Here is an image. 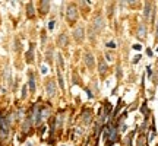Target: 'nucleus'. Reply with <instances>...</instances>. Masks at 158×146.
<instances>
[{
	"label": "nucleus",
	"instance_id": "f257e3e1",
	"mask_svg": "<svg viewBox=\"0 0 158 146\" xmlns=\"http://www.w3.org/2000/svg\"><path fill=\"white\" fill-rule=\"evenodd\" d=\"M104 25H105V22H104V19H103V16H101V15H95V16H94L92 25H91V26L94 28V31H95V32L103 31V29H104Z\"/></svg>",
	"mask_w": 158,
	"mask_h": 146
},
{
	"label": "nucleus",
	"instance_id": "f03ea898",
	"mask_svg": "<svg viewBox=\"0 0 158 146\" xmlns=\"http://www.w3.org/2000/svg\"><path fill=\"white\" fill-rule=\"evenodd\" d=\"M76 18H78V7H76L75 3H70L67 6V10H66V19L69 22H73Z\"/></svg>",
	"mask_w": 158,
	"mask_h": 146
},
{
	"label": "nucleus",
	"instance_id": "7ed1b4c3",
	"mask_svg": "<svg viewBox=\"0 0 158 146\" xmlns=\"http://www.w3.org/2000/svg\"><path fill=\"white\" fill-rule=\"evenodd\" d=\"M83 61H85V66H87L88 69H94V66H95V57H94V54L91 51H87L83 54Z\"/></svg>",
	"mask_w": 158,
	"mask_h": 146
},
{
	"label": "nucleus",
	"instance_id": "20e7f679",
	"mask_svg": "<svg viewBox=\"0 0 158 146\" xmlns=\"http://www.w3.org/2000/svg\"><path fill=\"white\" fill-rule=\"evenodd\" d=\"M73 38H75L78 42H81V41L85 38V29H83V26H76V28L73 29Z\"/></svg>",
	"mask_w": 158,
	"mask_h": 146
},
{
	"label": "nucleus",
	"instance_id": "39448f33",
	"mask_svg": "<svg viewBox=\"0 0 158 146\" xmlns=\"http://www.w3.org/2000/svg\"><path fill=\"white\" fill-rule=\"evenodd\" d=\"M82 121H83V124H91V121H92V111L89 110V108H85V110L82 111Z\"/></svg>",
	"mask_w": 158,
	"mask_h": 146
},
{
	"label": "nucleus",
	"instance_id": "423d86ee",
	"mask_svg": "<svg viewBox=\"0 0 158 146\" xmlns=\"http://www.w3.org/2000/svg\"><path fill=\"white\" fill-rule=\"evenodd\" d=\"M136 35H138V40L139 41H145V38H146V25L145 23H140L139 26H138Z\"/></svg>",
	"mask_w": 158,
	"mask_h": 146
},
{
	"label": "nucleus",
	"instance_id": "0eeeda50",
	"mask_svg": "<svg viewBox=\"0 0 158 146\" xmlns=\"http://www.w3.org/2000/svg\"><path fill=\"white\" fill-rule=\"evenodd\" d=\"M98 72H99V76L101 77H104L105 75H107V72H108V66H107V61L105 60H99V63H98Z\"/></svg>",
	"mask_w": 158,
	"mask_h": 146
},
{
	"label": "nucleus",
	"instance_id": "6e6552de",
	"mask_svg": "<svg viewBox=\"0 0 158 146\" xmlns=\"http://www.w3.org/2000/svg\"><path fill=\"white\" fill-rule=\"evenodd\" d=\"M46 89H47V93L50 95V96H54L56 95V82L54 80H48L47 82V85H46Z\"/></svg>",
	"mask_w": 158,
	"mask_h": 146
},
{
	"label": "nucleus",
	"instance_id": "1a4fd4ad",
	"mask_svg": "<svg viewBox=\"0 0 158 146\" xmlns=\"http://www.w3.org/2000/svg\"><path fill=\"white\" fill-rule=\"evenodd\" d=\"M151 13H152V3L151 2H145V7H143V18L146 21L151 19Z\"/></svg>",
	"mask_w": 158,
	"mask_h": 146
},
{
	"label": "nucleus",
	"instance_id": "9d476101",
	"mask_svg": "<svg viewBox=\"0 0 158 146\" xmlns=\"http://www.w3.org/2000/svg\"><path fill=\"white\" fill-rule=\"evenodd\" d=\"M25 58H26V63H32L34 61V44L32 42L29 44V50L25 54Z\"/></svg>",
	"mask_w": 158,
	"mask_h": 146
},
{
	"label": "nucleus",
	"instance_id": "9b49d317",
	"mask_svg": "<svg viewBox=\"0 0 158 146\" xmlns=\"http://www.w3.org/2000/svg\"><path fill=\"white\" fill-rule=\"evenodd\" d=\"M48 9H50V2H41L40 3V12L41 15H47L48 13Z\"/></svg>",
	"mask_w": 158,
	"mask_h": 146
},
{
	"label": "nucleus",
	"instance_id": "f8f14e48",
	"mask_svg": "<svg viewBox=\"0 0 158 146\" xmlns=\"http://www.w3.org/2000/svg\"><path fill=\"white\" fill-rule=\"evenodd\" d=\"M29 91L31 93L35 92V76H34V72H29Z\"/></svg>",
	"mask_w": 158,
	"mask_h": 146
},
{
	"label": "nucleus",
	"instance_id": "ddd939ff",
	"mask_svg": "<svg viewBox=\"0 0 158 146\" xmlns=\"http://www.w3.org/2000/svg\"><path fill=\"white\" fill-rule=\"evenodd\" d=\"M57 42H59V45H60V47H66V45H67V35H66V34H60Z\"/></svg>",
	"mask_w": 158,
	"mask_h": 146
},
{
	"label": "nucleus",
	"instance_id": "4468645a",
	"mask_svg": "<svg viewBox=\"0 0 158 146\" xmlns=\"http://www.w3.org/2000/svg\"><path fill=\"white\" fill-rule=\"evenodd\" d=\"M34 15H35V12H34V5L29 2L28 5H26V16H28V18H34Z\"/></svg>",
	"mask_w": 158,
	"mask_h": 146
},
{
	"label": "nucleus",
	"instance_id": "2eb2a0df",
	"mask_svg": "<svg viewBox=\"0 0 158 146\" xmlns=\"http://www.w3.org/2000/svg\"><path fill=\"white\" fill-rule=\"evenodd\" d=\"M56 56H57V63H59V67H60V69H63V67H64V61H63V57H62V54H60V53H57Z\"/></svg>",
	"mask_w": 158,
	"mask_h": 146
},
{
	"label": "nucleus",
	"instance_id": "dca6fc26",
	"mask_svg": "<svg viewBox=\"0 0 158 146\" xmlns=\"http://www.w3.org/2000/svg\"><path fill=\"white\" fill-rule=\"evenodd\" d=\"M57 79H59V86L62 88V89H64V80H63V76H62L60 72H57Z\"/></svg>",
	"mask_w": 158,
	"mask_h": 146
},
{
	"label": "nucleus",
	"instance_id": "f3484780",
	"mask_svg": "<svg viewBox=\"0 0 158 146\" xmlns=\"http://www.w3.org/2000/svg\"><path fill=\"white\" fill-rule=\"evenodd\" d=\"M143 143H145V136L142 134V136H139V139L136 142V146H143Z\"/></svg>",
	"mask_w": 158,
	"mask_h": 146
},
{
	"label": "nucleus",
	"instance_id": "a211bd4d",
	"mask_svg": "<svg viewBox=\"0 0 158 146\" xmlns=\"http://www.w3.org/2000/svg\"><path fill=\"white\" fill-rule=\"evenodd\" d=\"M105 58H107V61H113L114 57H113V54L110 51H105Z\"/></svg>",
	"mask_w": 158,
	"mask_h": 146
},
{
	"label": "nucleus",
	"instance_id": "6ab92c4d",
	"mask_svg": "<svg viewBox=\"0 0 158 146\" xmlns=\"http://www.w3.org/2000/svg\"><path fill=\"white\" fill-rule=\"evenodd\" d=\"M88 34H89V38H94V37H95V34H97V32L94 31V28H92V26H89V29H88Z\"/></svg>",
	"mask_w": 158,
	"mask_h": 146
},
{
	"label": "nucleus",
	"instance_id": "aec40b11",
	"mask_svg": "<svg viewBox=\"0 0 158 146\" xmlns=\"http://www.w3.org/2000/svg\"><path fill=\"white\" fill-rule=\"evenodd\" d=\"M140 111H142V112L145 114V117L148 116V110H146V104H143V105H142V108H140Z\"/></svg>",
	"mask_w": 158,
	"mask_h": 146
},
{
	"label": "nucleus",
	"instance_id": "412c9836",
	"mask_svg": "<svg viewBox=\"0 0 158 146\" xmlns=\"http://www.w3.org/2000/svg\"><path fill=\"white\" fill-rule=\"evenodd\" d=\"M41 73H42V75H47V73H48V69H47V66H41Z\"/></svg>",
	"mask_w": 158,
	"mask_h": 146
},
{
	"label": "nucleus",
	"instance_id": "4be33fe9",
	"mask_svg": "<svg viewBox=\"0 0 158 146\" xmlns=\"http://www.w3.org/2000/svg\"><path fill=\"white\" fill-rule=\"evenodd\" d=\"M85 91H87V93H88V98H94V93L91 92V89H89V88H85Z\"/></svg>",
	"mask_w": 158,
	"mask_h": 146
},
{
	"label": "nucleus",
	"instance_id": "5701e85b",
	"mask_svg": "<svg viewBox=\"0 0 158 146\" xmlns=\"http://www.w3.org/2000/svg\"><path fill=\"white\" fill-rule=\"evenodd\" d=\"M22 98H26V85L22 86Z\"/></svg>",
	"mask_w": 158,
	"mask_h": 146
},
{
	"label": "nucleus",
	"instance_id": "b1692460",
	"mask_svg": "<svg viewBox=\"0 0 158 146\" xmlns=\"http://www.w3.org/2000/svg\"><path fill=\"white\" fill-rule=\"evenodd\" d=\"M107 47H108V48H116V44H114L113 41H108V42H107Z\"/></svg>",
	"mask_w": 158,
	"mask_h": 146
},
{
	"label": "nucleus",
	"instance_id": "393cba45",
	"mask_svg": "<svg viewBox=\"0 0 158 146\" xmlns=\"http://www.w3.org/2000/svg\"><path fill=\"white\" fill-rule=\"evenodd\" d=\"M117 77H119V79L122 77V67H120V66H117Z\"/></svg>",
	"mask_w": 158,
	"mask_h": 146
},
{
	"label": "nucleus",
	"instance_id": "a878e982",
	"mask_svg": "<svg viewBox=\"0 0 158 146\" xmlns=\"http://www.w3.org/2000/svg\"><path fill=\"white\" fill-rule=\"evenodd\" d=\"M133 50L139 51V50H142V45H140V44H135V45H133Z\"/></svg>",
	"mask_w": 158,
	"mask_h": 146
},
{
	"label": "nucleus",
	"instance_id": "bb28decb",
	"mask_svg": "<svg viewBox=\"0 0 158 146\" xmlns=\"http://www.w3.org/2000/svg\"><path fill=\"white\" fill-rule=\"evenodd\" d=\"M46 38H47L46 32H42V34H41V42H42V44H44V42H46Z\"/></svg>",
	"mask_w": 158,
	"mask_h": 146
},
{
	"label": "nucleus",
	"instance_id": "cd10ccee",
	"mask_svg": "<svg viewBox=\"0 0 158 146\" xmlns=\"http://www.w3.org/2000/svg\"><path fill=\"white\" fill-rule=\"evenodd\" d=\"M54 25H56V22H54V21H50V23H48V29H53L54 28Z\"/></svg>",
	"mask_w": 158,
	"mask_h": 146
},
{
	"label": "nucleus",
	"instance_id": "c85d7f7f",
	"mask_svg": "<svg viewBox=\"0 0 158 146\" xmlns=\"http://www.w3.org/2000/svg\"><path fill=\"white\" fill-rule=\"evenodd\" d=\"M139 60H140V56L138 54V56H135V57H133V63H138Z\"/></svg>",
	"mask_w": 158,
	"mask_h": 146
},
{
	"label": "nucleus",
	"instance_id": "c756f323",
	"mask_svg": "<svg viewBox=\"0 0 158 146\" xmlns=\"http://www.w3.org/2000/svg\"><path fill=\"white\" fill-rule=\"evenodd\" d=\"M146 72H148V76H149V77H151V76H152V70H151V67H149V66H148V67H146Z\"/></svg>",
	"mask_w": 158,
	"mask_h": 146
},
{
	"label": "nucleus",
	"instance_id": "7c9ffc66",
	"mask_svg": "<svg viewBox=\"0 0 158 146\" xmlns=\"http://www.w3.org/2000/svg\"><path fill=\"white\" fill-rule=\"evenodd\" d=\"M146 54H148L149 57H152V50L151 48H146Z\"/></svg>",
	"mask_w": 158,
	"mask_h": 146
},
{
	"label": "nucleus",
	"instance_id": "2f4dec72",
	"mask_svg": "<svg viewBox=\"0 0 158 146\" xmlns=\"http://www.w3.org/2000/svg\"><path fill=\"white\" fill-rule=\"evenodd\" d=\"M157 41H158V22H157Z\"/></svg>",
	"mask_w": 158,
	"mask_h": 146
},
{
	"label": "nucleus",
	"instance_id": "473e14b6",
	"mask_svg": "<svg viewBox=\"0 0 158 146\" xmlns=\"http://www.w3.org/2000/svg\"><path fill=\"white\" fill-rule=\"evenodd\" d=\"M26 146H34V145H32V143H28V145H26Z\"/></svg>",
	"mask_w": 158,
	"mask_h": 146
},
{
	"label": "nucleus",
	"instance_id": "72a5a7b5",
	"mask_svg": "<svg viewBox=\"0 0 158 146\" xmlns=\"http://www.w3.org/2000/svg\"><path fill=\"white\" fill-rule=\"evenodd\" d=\"M157 53H158V48H157Z\"/></svg>",
	"mask_w": 158,
	"mask_h": 146
}]
</instances>
